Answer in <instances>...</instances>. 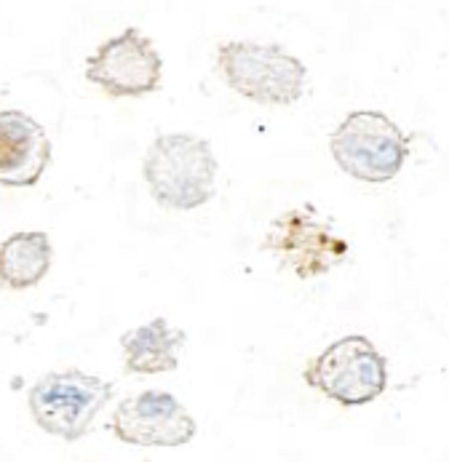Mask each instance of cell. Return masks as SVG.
I'll return each instance as SVG.
<instances>
[{"instance_id":"cell-11","label":"cell","mask_w":449,"mask_h":462,"mask_svg":"<svg viewBox=\"0 0 449 462\" xmlns=\"http://www.w3.org/2000/svg\"><path fill=\"white\" fill-rule=\"evenodd\" d=\"M54 264V246L43 230L11 233L0 244V289L24 291L38 286Z\"/></svg>"},{"instance_id":"cell-8","label":"cell","mask_w":449,"mask_h":462,"mask_svg":"<svg viewBox=\"0 0 449 462\" xmlns=\"http://www.w3.org/2000/svg\"><path fill=\"white\" fill-rule=\"evenodd\" d=\"M110 430L128 447L177 449L195 439L198 422L177 396L166 391H142L118 401L110 417Z\"/></svg>"},{"instance_id":"cell-6","label":"cell","mask_w":449,"mask_h":462,"mask_svg":"<svg viewBox=\"0 0 449 462\" xmlns=\"http://www.w3.org/2000/svg\"><path fill=\"white\" fill-rule=\"evenodd\" d=\"M259 249L273 254L276 263L297 275V281H313L326 275L351 254V244L323 222L313 206H297L281 211L265 230Z\"/></svg>"},{"instance_id":"cell-2","label":"cell","mask_w":449,"mask_h":462,"mask_svg":"<svg viewBox=\"0 0 449 462\" xmlns=\"http://www.w3.org/2000/svg\"><path fill=\"white\" fill-rule=\"evenodd\" d=\"M214 65L230 91L265 107H289L303 99L308 86V67L278 43H220Z\"/></svg>"},{"instance_id":"cell-10","label":"cell","mask_w":449,"mask_h":462,"mask_svg":"<svg viewBox=\"0 0 449 462\" xmlns=\"http://www.w3.org/2000/svg\"><path fill=\"white\" fill-rule=\"evenodd\" d=\"M185 342H188L185 331L172 327L164 316H155L147 324L134 327L121 337L124 372L131 377L177 372Z\"/></svg>"},{"instance_id":"cell-7","label":"cell","mask_w":449,"mask_h":462,"mask_svg":"<svg viewBox=\"0 0 449 462\" xmlns=\"http://www.w3.org/2000/svg\"><path fill=\"white\" fill-rule=\"evenodd\" d=\"M86 80L113 99H139L161 88L164 60L142 30L126 27L89 57Z\"/></svg>"},{"instance_id":"cell-5","label":"cell","mask_w":449,"mask_h":462,"mask_svg":"<svg viewBox=\"0 0 449 462\" xmlns=\"http://www.w3.org/2000/svg\"><path fill=\"white\" fill-rule=\"evenodd\" d=\"M311 391L340 406H364L388 388V358L364 334H348L326 345L303 369Z\"/></svg>"},{"instance_id":"cell-1","label":"cell","mask_w":449,"mask_h":462,"mask_svg":"<svg viewBox=\"0 0 449 462\" xmlns=\"http://www.w3.org/2000/svg\"><path fill=\"white\" fill-rule=\"evenodd\" d=\"M217 155L198 134H161L142 158V180L153 200L169 211H192L217 193Z\"/></svg>"},{"instance_id":"cell-3","label":"cell","mask_w":449,"mask_h":462,"mask_svg":"<svg viewBox=\"0 0 449 462\" xmlns=\"http://www.w3.org/2000/svg\"><path fill=\"white\" fill-rule=\"evenodd\" d=\"M329 152L348 177L385 185L401 174L412 152V134L380 110H356L332 132Z\"/></svg>"},{"instance_id":"cell-4","label":"cell","mask_w":449,"mask_h":462,"mask_svg":"<svg viewBox=\"0 0 449 462\" xmlns=\"http://www.w3.org/2000/svg\"><path fill=\"white\" fill-rule=\"evenodd\" d=\"M113 396V383L97 374L83 369H57L30 388L27 409L43 433L62 441H80Z\"/></svg>"},{"instance_id":"cell-9","label":"cell","mask_w":449,"mask_h":462,"mask_svg":"<svg viewBox=\"0 0 449 462\" xmlns=\"http://www.w3.org/2000/svg\"><path fill=\"white\" fill-rule=\"evenodd\" d=\"M54 147L46 129L22 110H0V185L33 188L51 163Z\"/></svg>"}]
</instances>
